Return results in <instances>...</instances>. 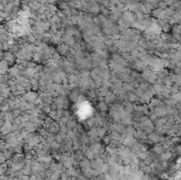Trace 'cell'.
Instances as JSON below:
<instances>
[{"label":"cell","instance_id":"cell-1","mask_svg":"<svg viewBox=\"0 0 181 180\" xmlns=\"http://www.w3.org/2000/svg\"><path fill=\"white\" fill-rule=\"evenodd\" d=\"M179 22H181V11L176 12L172 17V24H179Z\"/></svg>","mask_w":181,"mask_h":180},{"label":"cell","instance_id":"cell-2","mask_svg":"<svg viewBox=\"0 0 181 180\" xmlns=\"http://www.w3.org/2000/svg\"><path fill=\"white\" fill-rule=\"evenodd\" d=\"M67 50H68L67 46H60V47H58V51L62 53V54H65V53L67 52Z\"/></svg>","mask_w":181,"mask_h":180}]
</instances>
